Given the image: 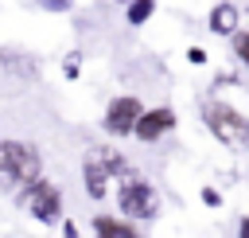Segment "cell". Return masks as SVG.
I'll return each mask as SVG.
<instances>
[{"instance_id": "8992f818", "label": "cell", "mask_w": 249, "mask_h": 238, "mask_svg": "<svg viewBox=\"0 0 249 238\" xmlns=\"http://www.w3.org/2000/svg\"><path fill=\"white\" fill-rule=\"evenodd\" d=\"M171 129H175V109H171V105H152V109H144V113L136 117L132 137L144 140V144H156V140L167 137Z\"/></svg>"}, {"instance_id": "7c38bea8", "label": "cell", "mask_w": 249, "mask_h": 238, "mask_svg": "<svg viewBox=\"0 0 249 238\" xmlns=\"http://www.w3.org/2000/svg\"><path fill=\"white\" fill-rule=\"evenodd\" d=\"M230 43H233V55H237V62L249 70V31H245V27H237V31L230 35Z\"/></svg>"}, {"instance_id": "4fadbf2b", "label": "cell", "mask_w": 249, "mask_h": 238, "mask_svg": "<svg viewBox=\"0 0 249 238\" xmlns=\"http://www.w3.org/2000/svg\"><path fill=\"white\" fill-rule=\"evenodd\" d=\"M198 199H202L206 207H222V191H218V187H210V183L198 191Z\"/></svg>"}, {"instance_id": "e0dca14e", "label": "cell", "mask_w": 249, "mask_h": 238, "mask_svg": "<svg viewBox=\"0 0 249 238\" xmlns=\"http://www.w3.org/2000/svg\"><path fill=\"white\" fill-rule=\"evenodd\" d=\"M237 238H249V215L237 218Z\"/></svg>"}, {"instance_id": "3957f363", "label": "cell", "mask_w": 249, "mask_h": 238, "mask_svg": "<svg viewBox=\"0 0 249 238\" xmlns=\"http://www.w3.org/2000/svg\"><path fill=\"white\" fill-rule=\"evenodd\" d=\"M19 207H23L35 222H43V226H58V222H62V191H58V183L47 179V176H35L31 183L19 187Z\"/></svg>"}, {"instance_id": "9a60e30c", "label": "cell", "mask_w": 249, "mask_h": 238, "mask_svg": "<svg viewBox=\"0 0 249 238\" xmlns=\"http://www.w3.org/2000/svg\"><path fill=\"white\" fill-rule=\"evenodd\" d=\"M187 59H191V66H202V62H206V51H202V47H191Z\"/></svg>"}, {"instance_id": "ac0fdd59", "label": "cell", "mask_w": 249, "mask_h": 238, "mask_svg": "<svg viewBox=\"0 0 249 238\" xmlns=\"http://www.w3.org/2000/svg\"><path fill=\"white\" fill-rule=\"evenodd\" d=\"M117 4H128V0H117Z\"/></svg>"}, {"instance_id": "30bf717a", "label": "cell", "mask_w": 249, "mask_h": 238, "mask_svg": "<svg viewBox=\"0 0 249 238\" xmlns=\"http://www.w3.org/2000/svg\"><path fill=\"white\" fill-rule=\"evenodd\" d=\"M156 16V0H128L124 4V23L128 27H144Z\"/></svg>"}, {"instance_id": "2e32d148", "label": "cell", "mask_w": 249, "mask_h": 238, "mask_svg": "<svg viewBox=\"0 0 249 238\" xmlns=\"http://www.w3.org/2000/svg\"><path fill=\"white\" fill-rule=\"evenodd\" d=\"M62 238H82L78 226H74V218H62Z\"/></svg>"}, {"instance_id": "277c9868", "label": "cell", "mask_w": 249, "mask_h": 238, "mask_svg": "<svg viewBox=\"0 0 249 238\" xmlns=\"http://www.w3.org/2000/svg\"><path fill=\"white\" fill-rule=\"evenodd\" d=\"M117 207L124 211V218L148 222V218L160 215V191H156V183H148L144 176H128V179H121V187H117Z\"/></svg>"}, {"instance_id": "5b68a950", "label": "cell", "mask_w": 249, "mask_h": 238, "mask_svg": "<svg viewBox=\"0 0 249 238\" xmlns=\"http://www.w3.org/2000/svg\"><path fill=\"white\" fill-rule=\"evenodd\" d=\"M144 113V101L136 98V94H121V98H113L109 105H105V117H101V129L109 133V137H132V129H136V117Z\"/></svg>"}, {"instance_id": "5bb4252c", "label": "cell", "mask_w": 249, "mask_h": 238, "mask_svg": "<svg viewBox=\"0 0 249 238\" xmlns=\"http://www.w3.org/2000/svg\"><path fill=\"white\" fill-rule=\"evenodd\" d=\"M35 4L47 12H70V0H35Z\"/></svg>"}, {"instance_id": "7a4b0ae2", "label": "cell", "mask_w": 249, "mask_h": 238, "mask_svg": "<svg viewBox=\"0 0 249 238\" xmlns=\"http://www.w3.org/2000/svg\"><path fill=\"white\" fill-rule=\"evenodd\" d=\"M202 125L210 129V137H218L226 148H249V117L241 109H233L230 101H206L202 105Z\"/></svg>"}, {"instance_id": "8fae6325", "label": "cell", "mask_w": 249, "mask_h": 238, "mask_svg": "<svg viewBox=\"0 0 249 238\" xmlns=\"http://www.w3.org/2000/svg\"><path fill=\"white\" fill-rule=\"evenodd\" d=\"M93 152H97V160L109 168V176H128V160H124L117 148H109V144H93Z\"/></svg>"}, {"instance_id": "6da1fadb", "label": "cell", "mask_w": 249, "mask_h": 238, "mask_svg": "<svg viewBox=\"0 0 249 238\" xmlns=\"http://www.w3.org/2000/svg\"><path fill=\"white\" fill-rule=\"evenodd\" d=\"M43 176V152L31 140L4 137L0 140V187H23Z\"/></svg>"}, {"instance_id": "9c48e42d", "label": "cell", "mask_w": 249, "mask_h": 238, "mask_svg": "<svg viewBox=\"0 0 249 238\" xmlns=\"http://www.w3.org/2000/svg\"><path fill=\"white\" fill-rule=\"evenodd\" d=\"M93 238H140V230L124 215H93Z\"/></svg>"}, {"instance_id": "52a82bcc", "label": "cell", "mask_w": 249, "mask_h": 238, "mask_svg": "<svg viewBox=\"0 0 249 238\" xmlns=\"http://www.w3.org/2000/svg\"><path fill=\"white\" fill-rule=\"evenodd\" d=\"M109 168L97 160V152L89 148L86 156H82V187H86V195L89 199H105V191H109Z\"/></svg>"}, {"instance_id": "ba28073f", "label": "cell", "mask_w": 249, "mask_h": 238, "mask_svg": "<svg viewBox=\"0 0 249 238\" xmlns=\"http://www.w3.org/2000/svg\"><path fill=\"white\" fill-rule=\"evenodd\" d=\"M237 23H241V12H237V4H230V0H218V4L210 8V16H206L210 35H233Z\"/></svg>"}]
</instances>
